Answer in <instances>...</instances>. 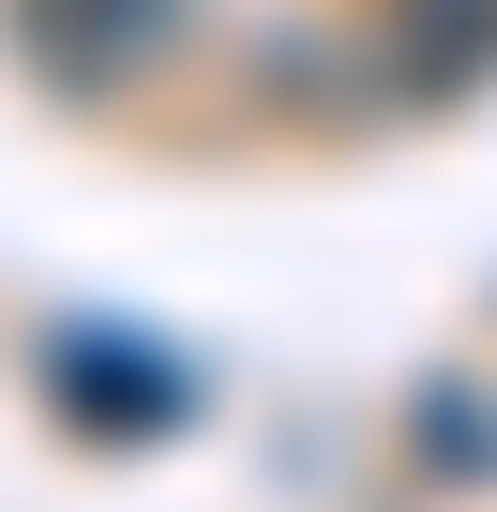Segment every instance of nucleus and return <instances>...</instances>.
Here are the masks:
<instances>
[{
	"instance_id": "obj_3",
	"label": "nucleus",
	"mask_w": 497,
	"mask_h": 512,
	"mask_svg": "<svg viewBox=\"0 0 497 512\" xmlns=\"http://www.w3.org/2000/svg\"><path fill=\"white\" fill-rule=\"evenodd\" d=\"M377 61H392V91H422V106L482 91V76H497V0H392V16H377Z\"/></svg>"
},
{
	"instance_id": "obj_1",
	"label": "nucleus",
	"mask_w": 497,
	"mask_h": 512,
	"mask_svg": "<svg viewBox=\"0 0 497 512\" xmlns=\"http://www.w3.org/2000/svg\"><path fill=\"white\" fill-rule=\"evenodd\" d=\"M166 31H181V0H0V46H16L46 91H76V106L136 91L166 61Z\"/></svg>"
},
{
	"instance_id": "obj_2",
	"label": "nucleus",
	"mask_w": 497,
	"mask_h": 512,
	"mask_svg": "<svg viewBox=\"0 0 497 512\" xmlns=\"http://www.w3.org/2000/svg\"><path fill=\"white\" fill-rule=\"evenodd\" d=\"M46 407H61L76 437H166V422L196 407V377H181L166 347H136V332H61V347H46Z\"/></svg>"
}]
</instances>
